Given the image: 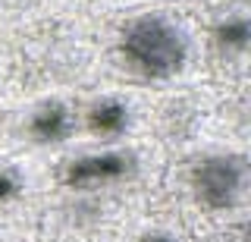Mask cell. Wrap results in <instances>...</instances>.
Masks as SVG:
<instances>
[{
  "mask_svg": "<svg viewBox=\"0 0 251 242\" xmlns=\"http://www.w3.org/2000/svg\"><path fill=\"white\" fill-rule=\"evenodd\" d=\"M135 170V158L126 151H104V154H85L66 167V186L88 189V186H107L129 176Z\"/></svg>",
  "mask_w": 251,
  "mask_h": 242,
  "instance_id": "cell-3",
  "label": "cell"
},
{
  "mask_svg": "<svg viewBox=\"0 0 251 242\" xmlns=\"http://www.w3.org/2000/svg\"><path fill=\"white\" fill-rule=\"evenodd\" d=\"M245 183V161L235 154H217L204 158L192 173V189L201 205L207 208H232L242 195Z\"/></svg>",
  "mask_w": 251,
  "mask_h": 242,
  "instance_id": "cell-2",
  "label": "cell"
},
{
  "mask_svg": "<svg viewBox=\"0 0 251 242\" xmlns=\"http://www.w3.org/2000/svg\"><path fill=\"white\" fill-rule=\"evenodd\" d=\"M248 38H251V28H248V19H242V16L226 19L217 26V44L220 48L242 51V48H248Z\"/></svg>",
  "mask_w": 251,
  "mask_h": 242,
  "instance_id": "cell-6",
  "label": "cell"
},
{
  "mask_svg": "<svg viewBox=\"0 0 251 242\" xmlns=\"http://www.w3.org/2000/svg\"><path fill=\"white\" fill-rule=\"evenodd\" d=\"M129 126V107L123 101H98V104L88 110V129L91 132H100V135H116Z\"/></svg>",
  "mask_w": 251,
  "mask_h": 242,
  "instance_id": "cell-5",
  "label": "cell"
},
{
  "mask_svg": "<svg viewBox=\"0 0 251 242\" xmlns=\"http://www.w3.org/2000/svg\"><path fill=\"white\" fill-rule=\"evenodd\" d=\"M69 126H73V123H69L66 107L53 101V104H44L41 110L31 116L28 132H31V138H35V142L53 145V142H63V138L69 135Z\"/></svg>",
  "mask_w": 251,
  "mask_h": 242,
  "instance_id": "cell-4",
  "label": "cell"
},
{
  "mask_svg": "<svg viewBox=\"0 0 251 242\" xmlns=\"http://www.w3.org/2000/svg\"><path fill=\"white\" fill-rule=\"evenodd\" d=\"M123 57L141 76L167 79L185 66L188 41L185 35L163 16H141L123 32Z\"/></svg>",
  "mask_w": 251,
  "mask_h": 242,
  "instance_id": "cell-1",
  "label": "cell"
},
{
  "mask_svg": "<svg viewBox=\"0 0 251 242\" xmlns=\"http://www.w3.org/2000/svg\"><path fill=\"white\" fill-rule=\"evenodd\" d=\"M141 242H173L170 236H160V233H154V236H148V239H141Z\"/></svg>",
  "mask_w": 251,
  "mask_h": 242,
  "instance_id": "cell-8",
  "label": "cell"
},
{
  "mask_svg": "<svg viewBox=\"0 0 251 242\" xmlns=\"http://www.w3.org/2000/svg\"><path fill=\"white\" fill-rule=\"evenodd\" d=\"M19 176L13 173V170H0V201H6V198H13L16 192H19Z\"/></svg>",
  "mask_w": 251,
  "mask_h": 242,
  "instance_id": "cell-7",
  "label": "cell"
}]
</instances>
